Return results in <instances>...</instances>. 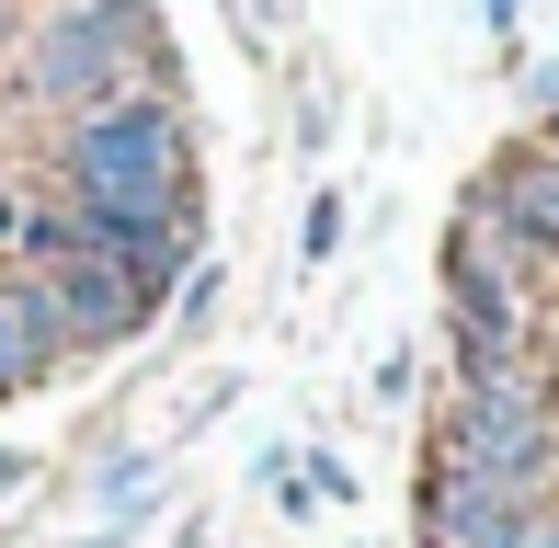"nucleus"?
<instances>
[{
    "instance_id": "nucleus-1",
    "label": "nucleus",
    "mask_w": 559,
    "mask_h": 548,
    "mask_svg": "<svg viewBox=\"0 0 559 548\" xmlns=\"http://www.w3.org/2000/svg\"><path fill=\"white\" fill-rule=\"evenodd\" d=\"M58 194L69 206H115V217H194V127L183 92H115V104L69 115L58 138Z\"/></svg>"
},
{
    "instance_id": "nucleus-2",
    "label": "nucleus",
    "mask_w": 559,
    "mask_h": 548,
    "mask_svg": "<svg viewBox=\"0 0 559 548\" xmlns=\"http://www.w3.org/2000/svg\"><path fill=\"white\" fill-rule=\"evenodd\" d=\"M171 92V46L148 0H46L35 23L12 35V104L46 115H92L115 92Z\"/></svg>"
},
{
    "instance_id": "nucleus-3",
    "label": "nucleus",
    "mask_w": 559,
    "mask_h": 548,
    "mask_svg": "<svg viewBox=\"0 0 559 548\" xmlns=\"http://www.w3.org/2000/svg\"><path fill=\"white\" fill-rule=\"evenodd\" d=\"M435 468H479V480H514V491H559V378H548V355L456 366V389L435 412Z\"/></svg>"
},
{
    "instance_id": "nucleus-4",
    "label": "nucleus",
    "mask_w": 559,
    "mask_h": 548,
    "mask_svg": "<svg viewBox=\"0 0 559 548\" xmlns=\"http://www.w3.org/2000/svg\"><path fill=\"white\" fill-rule=\"evenodd\" d=\"M412 526H423V548H559V491H514V480L423 457Z\"/></svg>"
},
{
    "instance_id": "nucleus-5",
    "label": "nucleus",
    "mask_w": 559,
    "mask_h": 548,
    "mask_svg": "<svg viewBox=\"0 0 559 548\" xmlns=\"http://www.w3.org/2000/svg\"><path fill=\"white\" fill-rule=\"evenodd\" d=\"M445 332H456V366H514V355H537V309H525L514 263H502L468 217L445 229Z\"/></svg>"
},
{
    "instance_id": "nucleus-6",
    "label": "nucleus",
    "mask_w": 559,
    "mask_h": 548,
    "mask_svg": "<svg viewBox=\"0 0 559 548\" xmlns=\"http://www.w3.org/2000/svg\"><path fill=\"white\" fill-rule=\"evenodd\" d=\"M468 229L514 263V286H525V274H559V160H548V138H514L491 171H479Z\"/></svg>"
},
{
    "instance_id": "nucleus-7",
    "label": "nucleus",
    "mask_w": 559,
    "mask_h": 548,
    "mask_svg": "<svg viewBox=\"0 0 559 548\" xmlns=\"http://www.w3.org/2000/svg\"><path fill=\"white\" fill-rule=\"evenodd\" d=\"M23 286L46 297L58 343H138V332H148V297L126 286L115 263H92V252H58V263H35Z\"/></svg>"
},
{
    "instance_id": "nucleus-8",
    "label": "nucleus",
    "mask_w": 559,
    "mask_h": 548,
    "mask_svg": "<svg viewBox=\"0 0 559 548\" xmlns=\"http://www.w3.org/2000/svg\"><path fill=\"white\" fill-rule=\"evenodd\" d=\"M58 320H46V297L23 286V274H0V401H23V389L58 378Z\"/></svg>"
},
{
    "instance_id": "nucleus-9",
    "label": "nucleus",
    "mask_w": 559,
    "mask_h": 548,
    "mask_svg": "<svg viewBox=\"0 0 559 548\" xmlns=\"http://www.w3.org/2000/svg\"><path fill=\"white\" fill-rule=\"evenodd\" d=\"M343 217H354L343 194H332V183H309V206H297V263H309V274L343 252Z\"/></svg>"
},
{
    "instance_id": "nucleus-10",
    "label": "nucleus",
    "mask_w": 559,
    "mask_h": 548,
    "mask_svg": "<svg viewBox=\"0 0 559 548\" xmlns=\"http://www.w3.org/2000/svg\"><path fill=\"white\" fill-rule=\"evenodd\" d=\"M217 286H228V274H217V263H194L183 286H171V309H183V320H206V309H217Z\"/></svg>"
},
{
    "instance_id": "nucleus-11",
    "label": "nucleus",
    "mask_w": 559,
    "mask_h": 548,
    "mask_svg": "<svg viewBox=\"0 0 559 548\" xmlns=\"http://www.w3.org/2000/svg\"><path fill=\"white\" fill-rule=\"evenodd\" d=\"M35 480V457H23V445H0V491H23Z\"/></svg>"
},
{
    "instance_id": "nucleus-12",
    "label": "nucleus",
    "mask_w": 559,
    "mask_h": 548,
    "mask_svg": "<svg viewBox=\"0 0 559 548\" xmlns=\"http://www.w3.org/2000/svg\"><path fill=\"white\" fill-rule=\"evenodd\" d=\"M12 229H23V194H0V252H12Z\"/></svg>"
},
{
    "instance_id": "nucleus-13",
    "label": "nucleus",
    "mask_w": 559,
    "mask_h": 548,
    "mask_svg": "<svg viewBox=\"0 0 559 548\" xmlns=\"http://www.w3.org/2000/svg\"><path fill=\"white\" fill-rule=\"evenodd\" d=\"M479 12H491V23H514V12H525V0H479Z\"/></svg>"
},
{
    "instance_id": "nucleus-14",
    "label": "nucleus",
    "mask_w": 559,
    "mask_h": 548,
    "mask_svg": "<svg viewBox=\"0 0 559 548\" xmlns=\"http://www.w3.org/2000/svg\"><path fill=\"white\" fill-rule=\"evenodd\" d=\"M12 35H23V12H12V0H0V46H12Z\"/></svg>"
},
{
    "instance_id": "nucleus-15",
    "label": "nucleus",
    "mask_w": 559,
    "mask_h": 548,
    "mask_svg": "<svg viewBox=\"0 0 559 548\" xmlns=\"http://www.w3.org/2000/svg\"><path fill=\"white\" fill-rule=\"evenodd\" d=\"M537 138H548V160H559V115H548V127H537Z\"/></svg>"
}]
</instances>
